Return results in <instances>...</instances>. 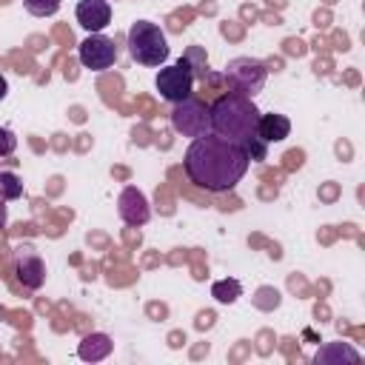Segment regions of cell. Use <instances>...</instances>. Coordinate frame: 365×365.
<instances>
[{"mask_svg":"<svg viewBox=\"0 0 365 365\" xmlns=\"http://www.w3.org/2000/svg\"><path fill=\"white\" fill-rule=\"evenodd\" d=\"M248 165H251V160H248L245 148L240 143H231L217 134L197 137L182 157L185 177L197 188H205L211 194L231 191L245 177Z\"/></svg>","mask_w":365,"mask_h":365,"instance_id":"obj_1","label":"cell"},{"mask_svg":"<svg viewBox=\"0 0 365 365\" xmlns=\"http://www.w3.org/2000/svg\"><path fill=\"white\" fill-rule=\"evenodd\" d=\"M257 120H259V108L254 106L251 97L240 91H228L211 103V134L225 137L231 143L242 145L248 137H254Z\"/></svg>","mask_w":365,"mask_h":365,"instance_id":"obj_2","label":"cell"},{"mask_svg":"<svg viewBox=\"0 0 365 365\" xmlns=\"http://www.w3.org/2000/svg\"><path fill=\"white\" fill-rule=\"evenodd\" d=\"M125 46H128V54L134 63L140 66H163L171 54V46H168V37L165 31L151 23V20H137L128 26V34H125Z\"/></svg>","mask_w":365,"mask_h":365,"instance_id":"obj_3","label":"cell"},{"mask_svg":"<svg viewBox=\"0 0 365 365\" xmlns=\"http://www.w3.org/2000/svg\"><path fill=\"white\" fill-rule=\"evenodd\" d=\"M222 80L228 83L231 91H240L245 97H254L265 88V80H268V66L257 57H234L225 63V71H222Z\"/></svg>","mask_w":365,"mask_h":365,"instance_id":"obj_4","label":"cell"},{"mask_svg":"<svg viewBox=\"0 0 365 365\" xmlns=\"http://www.w3.org/2000/svg\"><path fill=\"white\" fill-rule=\"evenodd\" d=\"M171 125L182 137H205L211 134V106L202 103L200 97H185L174 103L171 108Z\"/></svg>","mask_w":365,"mask_h":365,"instance_id":"obj_5","label":"cell"},{"mask_svg":"<svg viewBox=\"0 0 365 365\" xmlns=\"http://www.w3.org/2000/svg\"><path fill=\"white\" fill-rule=\"evenodd\" d=\"M154 86H157L160 97L174 106V103L185 100V97H191V91H194V74H191L188 63L180 57L177 63H171V66H165V68L157 71Z\"/></svg>","mask_w":365,"mask_h":365,"instance_id":"obj_6","label":"cell"},{"mask_svg":"<svg viewBox=\"0 0 365 365\" xmlns=\"http://www.w3.org/2000/svg\"><path fill=\"white\" fill-rule=\"evenodd\" d=\"M117 43L111 40V37H106L103 31H97V34H88L80 46H77V60H80V66L83 68H88V71H106V68H111L114 63H117Z\"/></svg>","mask_w":365,"mask_h":365,"instance_id":"obj_7","label":"cell"},{"mask_svg":"<svg viewBox=\"0 0 365 365\" xmlns=\"http://www.w3.org/2000/svg\"><path fill=\"white\" fill-rule=\"evenodd\" d=\"M14 274H17V282L23 288H29V291L43 288V282H46V262L34 251V245H29V242L17 245V251H14Z\"/></svg>","mask_w":365,"mask_h":365,"instance_id":"obj_8","label":"cell"},{"mask_svg":"<svg viewBox=\"0 0 365 365\" xmlns=\"http://www.w3.org/2000/svg\"><path fill=\"white\" fill-rule=\"evenodd\" d=\"M117 214H120V220H123L125 225H134V228L145 225V222L151 220L148 197H145L137 185H125V188L120 191V197H117Z\"/></svg>","mask_w":365,"mask_h":365,"instance_id":"obj_9","label":"cell"},{"mask_svg":"<svg viewBox=\"0 0 365 365\" xmlns=\"http://www.w3.org/2000/svg\"><path fill=\"white\" fill-rule=\"evenodd\" d=\"M74 17L88 34H97L111 23V3L108 0H80L74 9Z\"/></svg>","mask_w":365,"mask_h":365,"instance_id":"obj_10","label":"cell"},{"mask_svg":"<svg viewBox=\"0 0 365 365\" xmlns=\"http://www.w3.org/2000/svg\"><path fill=\"white\" fill-rule=\"evenodd\" d=\"M291 134V120L285 114H262L259 111V120H257V137L265 140L268 145L271 143H282L285 137Z\"/></svg>","mask_w":365,"mask_h":365,"instance_id":"obj_11","label":"cell"},{"mask_svg":"<svg viewBox=\"0 0 365 365\" xmlns=\"http://www.w3.org/2000/svg\"><path fill=\"white\" fill-rule=\"evenodd\" d=\"M111 348H114V342L108 334H86L77 345V356L83 362H100L111 354Z\"/></svg>","mask_w":365,"mask_h":365,"instance_id":"obj_12","label":"cell"},{"mask_svg":"<svg viewBox=\"0 0 365 365\" xmlns=\"http://www.w3.org/2000/svg\"><path fill=\"white\" fill-rule=\"evenodd\" d=\"M362 356H359V351L356 348H351L348 342H328V345H322L319 351H317V356H314V362L319 365H334V362H359Z\"/></svg>","mask_w":365,"mask_h":365,"instance_id":"obj_13","label":"cell"},{"mask_svg":"<svg viewBox=\"0 0 365 365\" xmlns=\"http://www.w3.org/2000/svg\"><path fill=\"white\" fill-rule=\"evenodd\" d=\"M182 60L188 63V68H191L194 80H208V77H211L208 54H205V48H202V46H188V48H185V54H182Z\"/></svg>","mask_w":365,"mask_h":365,"instance_id":"obj_14","label":"cell"},{"mask_svg":"<svg viewBox=\"0 0 365 365\" xmlns=\"http://www.w3.org/2000/svg\"><path fill=\"white\" fill-rule=\"evenodd\" d=\"M211 297L217 302H222V305H231V302H237L242 297V285H240V279H217L211 285Z\"/></svg>","mask_w":365,"mask_h":365,"instance_id":"obj_15","label":"cell"},{"mask_svg":"<svg viewBox=\"0 0 365 365\" xmlns=\"http://www.w3.org/2000/svg\"><path fill=\"white\" fill-rule=\"evenodd\" d=\"M0 197L9 200H20L23 197V180L14 171H0Z\"/></svg>","mask_w":365,"mask_h":365,"instance_id":"obj_16","label":"cell"},{"mask_svg":"<svg viewBox=\"0 0 365 365\" xmlns=\"http://www.w3.org/2000/svg\"><path fill=\"white\" fill-rule=\"evenodd\" d=\"M60 3L63 0H23V9L31 17H51V14L60 11Z\"/></svg>","mask_w":365,"mask_h":365,"instance_id":"obj_17","label":"cell"},{"mask_svg":"<svg viewBox=\"0 0 365 365\" xmlns=\"http://www.w3.org/2000/svg\"><path fill=\"white\" fill-rule=\"evenodd\" d=\"M242 148H245V154H248V160H251V163H262V160L268 157V143H265V140H259L257 134H254V137H248V140L242 143Z\"/></svg>","mask_w":365,"mask_h":365,"instance_id":"obj_18","label":"cell"},{"mask_svg":"<svg viewBox=\"0 0 365 365\" xmlns=\"http://www.w3.org/2000/svg\"><path fill=\"white\" fill-rule=\"evenodd\" d=\"M14 148H17V137H14V131H11V128H0V157L14 154Z\"/></svg>","mask_w":365,"mask_h":365,"instance_id":"obj_19","label":"cell"},{"mask_svg":"<svg viewBox=\"0 0 365 365\" xmlns=\"http://www.w3.org/2000/svg\"><path fill=\"white\" fill-rule=\"evenodd\" d=\"M6 217H9V205H6V200L0 197V228L6 225Z\"/></svg>","mask_w":365,"mask_h":365,"instance_id":"obj_20","label":"cell"},{"mask_svg":"<svg viewBox=\"0 0 365 365\" xmlns=\"http://www.w3.org/2000/svg\"><path fill=\"white\" fill-rule=\"evenodd\" d=\"M6 94H9V83H6V77L0 74V103L6 100Z\"/></svg>","mask_w":365,"mask_h":365,"instance_id":"obj_21","label":"cell"}]
</instances>
